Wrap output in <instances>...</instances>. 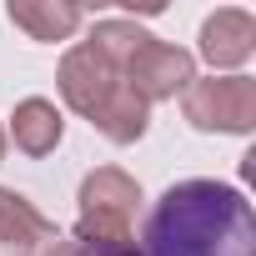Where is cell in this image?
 Here are the masks:
<instances>
[{
    "mask_svg": "<svg viewBox=\"0 0 256 256\" xmlns=\"http://www.w3.org/2000/svg\"><path fill=\"white\" fill-rule=\"evenodd\" d=\"M90 126H96V131H100L110 146H131V141L146 136V126H151V106H146L131 86H120V90L100 106V116H96Z\"/></svg>",
    "mask_w": 256,
    "mask_h": 256,
    "instance_id": "10",
    "label": "cell"
},
{
    "mask_svg": "<svg viewBox=\"0 0 256 256\" xmlns=\"http://www.w3.org/2000/svg\"><path fill=\"white\" fill-rule=\"evenodd\" d=\"M10 26H20L30 40H66L76 36V26L86 20L80 6H66V0H10L6 6Z\"/></svg>",
    "mask_w": 256,
    "mask_h": 256,
    "instance_id": "9",
    "label": "cell"
},
{
    "mask_svg": "<svg viewBox=\"0 0 256 256\" xmlns=\"http://www.w3.org/2000/svg\"><path fill=\"white\" fill-rule=\"evenodd\" d=\"M56 241V226L30 206V196L0 186V251L6 256H40Z\"/></svg>",
    "mask_w": 256,
    "mask_h": 256,
    "instance_id": "7",
    "label": "cell"
},
{
    "mask_svg": "<svg viewBox=\"0 0 256 256\" xmlns=\"http://www.w3.org/2000/svg\"><path fill=\"white\" fill-rule=\"evenodd\" d=\"M60 136H66V120H60L56 100L26 96L16 106V116H10V136L6 141H16V151H26V156H50L60 146Z\"/></svg>",
    "mask_w": 256,
    "mask_h": 256,
    "instance_id": "8",
    "label": "cell"
},
{
    "mask_svg": "<svg viewBox=\"0 0 256 256\" xmlns=\"http://www.w3.org/2000/svg\"><path fill=\"white\" fill-rule=\"evenodd\" d=\"M120 80L131 86L146 106H151V100H171V96H181V90L196 80V56L181 50V46H171V40L146 36V40L136 46V56L120 66Z\"/></svg>",
    "mask_w": 256,
    "mask_h": 256,
    "instance_id": "4",
    "label": "cell"
},
{
    "mask_svg": "<svg viewBox=\"0 0 256 256\" xmlns=\"http://www.w3.org/2000/svg\"><path fill=\"white\" fill-rule=\"evenodd\" d=\"M56 86H60V100H66L76 116L96 120L100 106H106L126 80H120V66H110L90 40H80V46L66 50V60H60V70H56Z\"/></svg>",
    "mask_w": 256,
    "mask_h": 256,
    "instance_id": "5",
    "label": "cell"
},
{
    "mask_svg": "<svg viewBox=\"0 0 256 256\" xmlns=\"http://www.w3.org/2000/svg\"><path fill=\"white\" fill-rule=\"evenodd\" d=\"M251 50H256V20H251V10L226 6V10H216V16L201 20V56H206L211 70H236V66L251 60Z\"/></svg>",
    "mask_w": 256,
    "mask_h": 256,
    "instance_id": "6",
    "label": "cell"
},
{
    "mask_svg": "<svg viewBox=\"0 0 256 256\" xmlns=\"http://www.w3.org/2000/svg\"><path fill=\"white\" fill-rule=\"evenodd\" d=\"M40 256H141V251H136V246H131V251H90V246L76 241V236H56Z\"/></svg>",
    "mask_w": 256,
    "mask_h": 256,
    "instance_id": "11",
    "label": "cell"
},
{
    "mask_svg": "<svg viewBox=\"0 0 256 256\" xmlns=\"http://www.w3.org/2000/svg\"><path fill=\"white\" fill-rule=\"evenodd\" d=\"M181 110L196 131H221V136H246L256 126V80L251 76H196L181 90Z\"/></svg>",
    "mask_w": 256,
    "mask_h": 256,
    "instance_id": "3",
    "label": "cell"
},
{
    "mask_svg": "<svg viewBox=\"0 0 256 256\" xmlns=\"http://www.w3.org/2000/svg\"><path fill=\"white\" fill-rule=\"evenodd\" d=\"M136 211H141V186L120 166H96L80 181V221L70 236L86 241L90 251H131Z\"/></svg>",
    "mask_w": 256,
    "mask_h": 256,
    "instance_id": "2",
    "label": "cell"
},
{
    "mask_svg": "<svg viewBox=\"0 0 256 256\" xmlns=\"http://www.w3.org/2000/svg\"><path fill=\"white\" fill-rule=\"evenodd\" d=\"M141 256H256V211L226 181H176L146 216Z\"/></svg>",
    "mask_w": 256,
    "mask_h": 256,
    "instance_id": "1",
    "label": "cell"
},
{
    "mask_svg": "<svg viewBox=\"0 0 256 256\" xmlns=\"http://www.w3.org/2000/svg\"><path fill=\"white\" fill-rule=\"evenodd\" d=\"M6 146H10V141H6V126H0V161H6Z\"/></svg>",
    "mask_w": 256,
    "mask_h": 256,
    "instance_id": "12",
    "label": "cell"
},
{
    "mask_svg": "<svg viewBox=\"0 0 256 256\" xmlns=\"http://www.w3.org/2000/svg\"><path fill=\"white\" fill-rule=\"evenodd\" d=\"M0 256H6V251H0Z\"/></svg>",
    "mask_w": 256,
    "mask_h": 256,
    "instance_id": "13",
    "label": "cell"
}]
</instances>
